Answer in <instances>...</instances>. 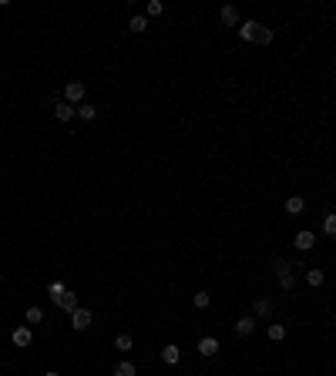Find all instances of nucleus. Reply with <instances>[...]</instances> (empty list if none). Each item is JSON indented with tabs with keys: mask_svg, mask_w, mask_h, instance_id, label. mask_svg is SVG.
Here are the masks:
<instances>
[{
	"mask_svg": "<svg viewBox=\"0 0 336 376\" xmlns=\"http://www.w3.org/2000/svg\"><path fill=\"white\" fill-rule=\"evenodd\" d=\"M292 245H296L299 252H309V249H313V245H316V235H313V232H299V235H296V242H292Z\"/></svg>",
	"mask_w": 336,
	"mask_h": 376,
	"instance_id": "obj_8",
	"label": "nucleus"
},
{
	"mask_svg": "<svg viewBox=\"0 0 336 376\" xmlns=\"http://www.w3.org/2000/svg\"><path fill=\"white\" fill-rule=\"evenodd\" d=\"M259 27H262V24H259V21H246V24H242V27H239V37H242V41H256Z\"/></svg>",
	"mask_w": 336,
	"mask_h": 376,
	"instance_id": "obj_7",
	"label": "nucleus"
},
{
	"mask_svg": "<svg viewBox=\"0 0 336 376\" xmlns=\"http://www.w3.org/2000/svg\"><path fill=\"white\" fill-rule=\"evenodd\" d=\"M64 98H67V104H84V84H81V81H67Z\"/></svg>",
	"mask_w": 336,
	"mask_h": 376,
	"instance_id": "obj_2",
	"label": "nucleus"
},
{
	"mask_svg": "<svg viewBox=\"0 0 336 376\" xmlns=\"http://www.w3.org/2000/svg\"><path fill=\"white\" fill-rule=\"evenodd\" d=\"M212 302V292H195V309H209Z\"/></svg>",
	"mask_w": 336,
	"mask_h": 376,
	"instance_id": "obj_21",
	"label": "nucleus"
},
{
	"mask_svg": "<svg viewBox=\"0 0 336 376\" xmlns=\"http://www.w3.org/2000/svg\"><path fill=\"white\" fill-rule=\"evenodd\" d=\"M276 276H279V286H282V289H292V286H296L292 266L286 262V259H276Z\"/></svg>",
	"mask_w": 336,
	"mask_h": 376,
	"instance_id": "obj_1",
	"label": "nucleus"
},
{
	"mask_svg": "<svg viewBox=\"0 0 336 376\" xmlns=\"http://www.w3.org/2000/svg\"><path fill=\"white\" fill-rule=\"evenodd\" d=\"M64 292H67V289L61 286V282H54V286L47 289V296H51V302H61V296H64Z\"/></svg>",
	"mask_w": 336,
	"mask_h": 376,
	"instance_id": "obj_23",
	"label": "nucleus"
},
{
	"mask_svg": "<svg viewBox=\"0 0 336 376\" xmlns=\"http://www.w3.org/2000/svg\"><path fill=\"white\" fill-rule=\"evenodd\" d=\"M44 376H61V373H54V369H47V373H44Z\"/></svg>",
	"mask_w": 336,
	"mask_h": 376,
	"instance_id": "obj_27",
	"label": "nucleus"
},
{
	"mask_svg": "<svg viewBox=\"0 0 336 376\" xmlns=\"http://www.w3.org/2000/svg\"><path fill=\"white\" fill-rule=\"evenodd\" d=\"M222 24L225 27H235V24H239V11H235V7H222Z\"/></svg>",
	"mask_w": 336,
	"mask_h": 376,
	"instance_id": "obj_15",
	"label": "nucleus"
},
{
	"mask_svg": "<svg viewBox=\"0 0 336 376\" xmlns=\"http://www.w3.org/2000/svg\"><path fill=\"white\" fill-rule=\"evenodd\" d=\"M114 349H118V353H128V349H131V336H128V332H121V336L114 339Z\"/></svg>",
	"mask_w": 336,
	"mask_h": 376,
	"instance_id": "obj_18",
	"label": "nucleus"
},
{
	"mask_svg": "<svg viewBox=\"0 0 336 376\" xmlns=\"http://www.w3.org/2000/svg\"><path fill=\"white\" fill-rule=\"evenodd\" d=\"M252 329H256V319H252V316H239V319H235V336H252Z\"/></svg>",
	"mask_w": 336,
	"mask_h": 376,
	"instance_id": "obj_4",
	"label": "nucleus"
},
{
	"mask_svg": "<svg viewBox=\"0 0 336 376\" xmlns=\"http://www.w3.org/2000/svg\"><path fill=\"white\" fill-rule=\"evenodd\" d=\"M256 316H269V299H256Z\"/></svg>",
	"mask_w": 336,
	"mask_h": 376,
	"instance_id": "obj_26",
	"label": "nucleus"
},
{
	"mask_svg": "<svg viewBox=\"0 0 336 376\" xmlns=\"http://www.w3.org/2000/svg\"><path fill=\"white\" fill-rule=\"evenodd\" d=\"M114 376H138V369H134V363H118L114 366Z\"/></svg>",
	"mask_w": 336,
	"mask_h": 376,
	"instance_id": "obj_19",
	"label": "nucleus"
},
{
	"mask_svg": "<svg viewBox=\"0 0 336 376\" xmlns=\"http://www.w3.org/2000/svg\"><path fill=\"white\" fill-rule=\"evenodd\" d=\"M199 353L202 356H215L219 353V339H215V336H202L199 339Z\"/></svg>",
	"mask_w": 336,
	"mask_h": 376,
	"instance_id": "obj_5",
	"label": "nucleus"
},
{
	"mask_svg": "<svg viewBox=\"0 0 336 376\" xmlns=\"http://www.w3.org/2000/svg\"><path fill=\"white\" fill-rule=\"evenodd\" d=\"M94 114H98V108H94V104H78V118H84V121H91Z\"/></svg>",
	"mask_w": 336,
	"mask_h": 376,
	"instance_id": "obj_20",
	"label": "nucleus"
},
{
	"mask_svg": "<svg viewBox=\"0 0 336 376\" xmlns=\"http://www.w3.org/2000/svg\"><path fill=\"white\" fill-rule=\"evenodd\" d=\"M256 44H272V27H259V34H256Z\"/></svg>",
	"mask_w": 336,
	"mask_h": 376,
	"instance_id": "obj_22",
	"label": "nucleus"
},
{
	"mask_svg": "<svg viewBox=\"0 0 336 376\" xmlns=\"http://www.w3.org/2000/svg\"><path fill=\"white\" fill-rule=\"evenodd\" d=\"M323 232L326 235H336V215H326V219H323Z\"/></svg>",
	"mask_w": 336,
	"mask_h": 376,
	"instance_id": "obj_24",
	"label": "nucleus"
},
{
	"mask_svg": "<svg viewBox=\"0 0 336 376\" xmlns=\"http://www.w3.org/2000/svg\"><path fill=\"white\" fill-rule=\"evenodd\" d=\"M31 339H34V336H31V326L14 329V346H21V349H24V346H31Z\"/></svg>",
	"mask_w": 336,
	"mask_h": 376,
	"instance_id": "obj_9",
	"label": "nucleus"
},
{
	"mask_svg": "<svg viewBox=\"0 0 336 376\" xmlns=\"http://www.w3.org/2000/svg\"><path fill=\"white\" fill-rule=\"evenodd\" d=\"M128 31H131V34H145V31H148V17H141V14H134L131 21H128Z\"/></svg>",
	"mask_w": 336,
	"mask_h": 376,
	"instance_id": "obj_12",
	"label": "nucleus"
},
{
	"mask_svg": "<svg viewBox=\"0 0 336 376\" xmlns=\"http://www.w3.org/2000/svg\"><path fill=\"white\" fill-rule=\"evenodd\" d=\"M179 359H182V349H179V346H175V343H168L165 349H161V363L175 366V363H179Z\"/></svg>",
	"mask_w": 336,
	"mask_h": 376,
	"instance_id": "obj_6",
	"label": "nucleus"
},
{
	"mask_svg": "<svg viewBox=\"0 0 336 376\" xmlns=\"http://www.w3.org/2000/svg\"><path fill=\"white\" fill-rule=\"evenodd\" d=\"M302 205H306V202H302V195H292V199H286V215H299Z\"/></svg>",
	"mask_w": 336,
	"mask_h": 376,
	"instance_id": "obj_14",
	"label": "nucleus"
},
{
	"mask_svg": "<svg viewBox=\"0 0 336 376\" xmlns=\"http://www.w3.org/2000/svg\"><path fill=\"white\" fill-rule=\"evenodd\" d=\"M161 11H165V4H161V0H148V14H151V17H158Z\"/></svg>",
	"mask_w": 336,
	"mask_h": 376,
	"instance_id": "obj_25",
	"label": "nucleus"
},
{
	"mask_svg": "<svg viewBox=\"0 0 336 376\" xmlns=\"http://www.w3.org/2000/svg\"><path fill=\"white\" fill-rule=\"evenodd\" d=\"M24 319H27V322H31V326H37V322H41V319H44V309H41V306H31V309H27V312H24Z\"/></svg>",
	"mask_w": 336,
	"mask_h": 376,
	"instance_id": "obj_16",
	"label": "nucleus"
},
{
	"mask_svg": "<svg viewBox=\"0 0 336 376\" xmlns=\"http://www.w3.org/2000/svg\"><path fill=\"white\" fill-rule=\"evenodd\" d=\"M74 114H78V108H71V104H57V108H54V118H57L61 124H64V121H71Z\"/></svg>",
	"mask_w": 336,
	"mask_h": 376,
	"instance_id": "obj_11",
	"label": "nucleus"
},
{
	"mask_svg": "<svg viewBox=\"0 0 336 376\" xmlns=\"http://www.w3.org/2000/svg\"><path fill=\"white\" fill-rule=\"evenodd\" d=\"M91 319H94V316H91V309H74L71 312V326H74V329L78 332H84L91 326Z\"/></svg>",
	"mask_w": 336,
	"mask_h": 376,
	"instance_id": "obj_3",
	"label": "nucleus"
},
{
	"mask_svg": "<svg viewBox=\"0 0 336 376\" xmlns=\"http://www.w3.org/2000/svg\"><path fill=\"white\" fill-rule=\"evenodd\" d=\"M323 279H326V276H323V269H309V272H306V282H309L313 289H316V286H323Z\"/></svg>",
	"mask_w": 336,
	"mask_h": 376,
	"instance_id": "obj_17",
	"label": "nucleus"
},
{
	"mask_svg": "<svg viewBox=\"0 0 336 376\" xmlns=\"http://www.w3.org/2000/svg\"><path fill=\"white\" fill-rule=\"evenodd\" d=\"M269 339H272V343H282V339H286V326H279V322H269Z\"/></svg>",
	"mask_w": 336,
	"mask_h": 376,
	"instance_id": "obj_13",
	"label": "nucleus"
},
{
	"mask_svg": "<svg viewBox=\"0 0 336 376\" xmlns=\"http://www.w3.org/2000/svg\"><path fill=\"white\" fill-rule=\"evenodd\" d=\"M57 306H61V309H64L67 316H71V312H74V309H81V306H78V296H74V292H64V296H61V302H57Z\"/></svg>",
	"mask_w": 336,
	"mask_h": 376,
	"instance_id": "obj_10",
	"label": "nucleus"
}]
</instances>
